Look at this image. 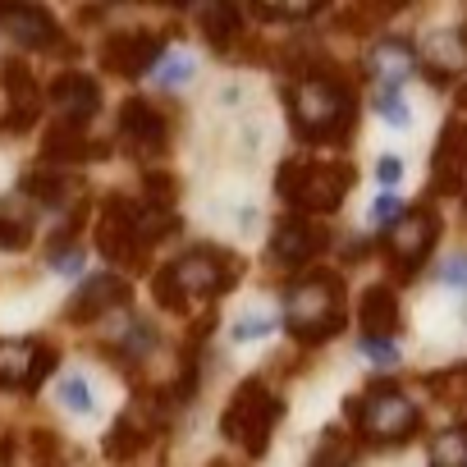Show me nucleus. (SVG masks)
<instances>
[{
  "label": "nucleus",
  "mask_w": 467,
  "mask_h": 467,
  "mask_svg": "<svg viewBox=\"0 0 467 467\" xmlns=\"http://www.w3.org/2000/svg\"><path fill=\"white\" fill-rule=\"evenodd\" d=\"M285 101H289L294 133H298L303 142H330V147H344V142L353 138V124H358V97H353L348 78H339L335 69H307L303 78L289 83Z\"/></svg>",
  "instance_id": "1"
},
{
  "label": "nucleus",
  "mask_w": 467,
  "mask_h": 467,
  "mask_svg": "<svg viewBox=\"0 0 467 467\" xmlns=\"http://www.w3.org/2000/svg\"><path fill=\"white\" fill-rule=\"evenodd\" d=\"M348 326V298H344V280L335 271H307L285 289V330L298 344H321L335 339Z\"/></svg>",
  "instance_id": "2"
},
{
  "label": "nucleus",
  "mask_w": 467,
  "mask_h": 467,
  "mask_svg": "<svg viewBox=\"0 0 467 467\" xmlns=\"http://www.w3.org/2000/svg\"><path fill=\"white\" fill-rule=\"evenodd\" d=\"M344 412H348V426L367 444H403V440H412L421 431L417 403L389 380H371L362 394H353L344 403Z\"/></svg>",
  "instance_id": "3"
},
{
  "label": "nucleus",
  "mask_w": 467,
  "mask_h": 467,
  "mask_svg": "<svg viewBox=\"0 0 467 467\" xmlns=\"http://www.w3.org/2000/svg\"><path fill=\"white\" fill-rule=\"evenodd\" d=\"M358 170L348 161H330V165H312L307 156H289L275 174V192L303 211V215H330L344 206L348 188H353Z\"/></svg>",
  "instance_id": "4"
},
{
  "label": "nucleus",
  "mask_w": 467,
  "mask_h": 467,
  "mask_svg": "<svg viewBox=\"0 0 467 467\" xmlns=\"http://www.w3.org/2000/svg\"><path fill=\"white\" fill-rule=\"evenodd\" d=\"M280 417H285V399L271 394V385L253 376V380H244L239 389H234V399H229V408L220 417V431H224V440H234L253 458H262Z\"/></svg>",
  "instance_id": "5"
},
{
  "label": "nucleus",
  "mask_w": 467,
  "mask_h": 467,
  "mask_svg": "<svg viewBox=\"0 0 467 467\" xmlns=\"http://www.w3.org/2000/svg\"><path fill=\"white\" fill-rule=\"evenodd\" d=\"M435 239H440V211H435L431 202L408 206V211L385 229V239H380L389 271H394L399 280H417L421 266H426V257H431V248H435Z\"/></svg>",
  "instance_id": "6"
},
{
  "label": "nucleus",
  "mask_w": 467,
  "mask_h": 467,
  "mask_svg": "<svg viewBox=\"0 0 467 467\" xmlns=\"http://www.w3.org/2000/svg\"><path fill=\"white\" fill-rule=\"evenodd\" d=\"M170 275H174L183 303L192 307L197 298L211 303V298L229 294L234 285H239V275H244V262L234 253H224V248H188L179 262H170Z\"/></svg>",
  "instance_id": "7"
},
{
  "label": "nucleus",
  "mask_w": 467,
  "mask_h": 467,
  "mask_svg": "<svg viewBox=\"0 0 467 467\" xmlns=\"http://www.w3.org/2000/svg\"><path fill=\"white\" fill-rule=\"evenodd\" d=\"M97 248L101 257L119 262V266H142L147 262V248L138 239V202L124 197V192H110L101 202V215H97Z\"/></svg>",
  "instance_id": "8"
},
{
  "label": "nucleus",
  "mask_w": 467,
  "mask_h": 467,
  "mask_svg": "<svg viewBox=\"0 0 467 467\" xmlns=\"http://www.w3.org/2000/svg\"><path fill=\"white\" fill-rule=\"evenodd\" d=\"M326 248H330V229H326L317 215L289 211V215H280L275 229H271V262L285 266V271H303V266L317 262Z\"/></svg>",
  "instance_id": "9"
},
{
  "label": "nucleus",
  "mask_w": 467,
  "mask_h": 467,
  "mask_svg": "<svg viewBox=\"0 0 467 467\" xmlns=\"http://www.w3.org/2000/svg\"><path fill=\"white\" fill-rule=\"evenodd\" d=\"M56 348L42 339H0V389H37L56 371Z\"/></svg>",
  "instance_id": "10"
},
{
  "label": "nucleus",
  "mask_w": 467,
  "mask_h": 467,
  "mask_svg": "<svg viewBox=\"0 0 467 467\" xmlns=\"http://www.w3.org/2000/svg\"><path fill=\"white\" fill-rule=\"evenodd\" d=\"M161 56H165V33H151V28H129L101 42V65L115 78H142L156 69Z\"/></svg>",
  "instance_id": "11"
},
{
  "label": "nucleus",
  "mask_w": 467,
  "mask_h": 467,
  "mask_svg": "<svg viewBox=\"0 0 467 467\" xmlns=\"http://www.w3.org/2000/svg\"><path fill=\"white\" fill-rule=\"evenodd\" d=\"M119 138H124V147H129L138 161H161L165 147H170V119H165L151 101L129 97V101L119 106Z\"/></svg>",
  "instance_id": "12"
},
{
  "label": "nucleus",
  "mask_w": 467,
  "mask_h": 467,
  "mask_svg": "<svg viewBox=\"0 0 467 467\" xmlns=\"http://www.w3.org/2000/svg\"><path fill=\"white\" fill-rule=\"evenodd\" d=\"M435 197H458L467 192V119L453 115L444 129H440V142H435V156H431V188Z\"/></svg>",
  "instance_id": "13"
},
{
  "label": "nucleus",
  "mask_w": 467,
  "mask_h": 467,
  "mask_svg": "<svg viewBox=\"0 0 467 467\" xmlns=\"http://www.w3.org/2000/svg\"><path fill=\"white\" fill-rule=\"evenodd\" d=\"M0 74H5V97H10L5 133H28L37 124V115H42V88H37L28 60H19V56H10Z\"/></svg>",
  "instance_id": "14"
},
{
  "label": "nucleus",
  "mask_w": 467,
  "mask_h": 467,
  "mask_svg": "<svg viewBox=\"0 0 467 467\" xmlns=\"http://www.w3.org/2000/svg\"><path fill=\"white\" fill-rule=\"evenodd\" d=\"M19 188L37 206H83V192H88V183L74 170H60V165H47V161L33 165V170H24Z\"/></svg>",
  "instance_id": "15"
},
{
  "label": "nucleus",
  "mask_w": 467,
  "mask_h": 467,
  "mask_svg": "<svg viewBox=\"0 0 467 467\" xmlns=\"http://www.w3.org/2000/svg\"><path fill=\"white\" fill-rule=\"evenodd\" d=\"M124 303H129V280H124V275H115V271H106V275H88V280H83V289L69 298L65 321L88 326V321H97V317H106V312L124 307Z\"/></svg>",
  "instance_id": "16"
},
{
  "label": "nucleus",
  "mask_w": 467,
  "mask_h": 467,
  "mask_svg": "<svg viewBox=\"0 0 467 467\" xmlns=\"http://www.w3.org/2000/svg\"><path fill=\"white\" fill-rule=\"evenodd\" d=\"M0 28H5L24 51H56L69 47L60 37V24L42 10V5H0Z\"/></svg>",
  "instance_id": "17"
},
{
  "label": "nucleus",
  "mask_w": 467,
  "mask_h": 467,
  "mask_svg": "<svg viewBox=\"0 0 467 467\" xmlns=\"http://www.w3.org/2000/svg\"><path fill=\"white\" fill-rule=\"evenodd\" d=\"M362 69H367V78H376V92H403L408 74L417 69V56L403 37H385V42L371 47Z\"/></svg>",
  "instance_id": "18"
},
{
  "label": "nucleus",
  "mask_w": 467,
  "mask_h": 467,
  "mask_svg": "<svg viewBox=\"0 0 467 467\" xmlns=\"http://www.w3.org/2000/svg\"><path fill=\"white\" fill-rule=\"evenodd\" d=\"M51 101H56V110H60L65 124H83L88 129V119L101 110V88H97V78L69 69V74H60L51 83Z\"/></svg>",
  "instance_id": "19"
},
{
  "label": "nucleus",
  "mask_w": 467,
  "mask_h": 467,
  "mask_svg": "<svg viewBox=\"0 0 467 467\" xmlns=\"http://www.w3.org/2000/svg\"><path fill=\"white\" fill-rule=\"evenodd\" d=\"M106 151H110V147H106V142H92L83 124H65V119H56L51 133H47V142H42V161H47V165H60V170L83 165V161L106 156Z\"/></svg>",
  "instance_id": "20"
},
{
  "label": "nucleus",
  "mask_w": 467,
  "mask_h": 467,
  "mask_svg": "<svg viewBox=\"0 0 467 467\" xmlns=\"http://www.w3.org/2000/svg\"><path fill=\"white\" fill-rule=\"evenodd\" d=\"M421 60H426V78L431 83H453L467 65V33L462 28H435L421 42Z\"/></svg>",
  "instance_id": "21"
},
{
  "label": "nucleus",
  "mask_w": 467,
  "mask_h": 467,
  "mask_svg": "<svg viewBox=\"0 0 467 467\" xmlns=\"http://www.w3.org/2000/svg\"><path fill=\"white\" fill-rule=\"evenodd\" d=\"M358 326H362V339H394V330H399V298H394L389 285H371L358 298Z\"/></svg>",
  "instance_id": "22"
},
{
  "label": "nucleus",
  "mask_w": 467,
  "mask_h": 467,
  "mask_svg": "<svg viewBox=\"0 0 467 467\" xmlns=\"http://www.w3.org/2000/svg\"><path fill=\"white\" fill-rule=\"evenodd\" d=\"M202 33H206V42H211L220 56L234 60V51H239V37H244V19H239V10H234V5H211V10H202Z\"/></svg>",
  "instance_id": "23"
},
{
  "label": "nucleus",
  "mask_w": 467,
  "mask_h": 467,
  "mask_svg": "<svg viewBox=\"0 0 467 467\" xmlns=\"http://www.w3.org/2000/svg\"><path fill=\"white\" fill-rule=\"evenodd\" d=\"M33 244V211L24 197H0V248L24 253Z\"/></svg>",
  "instance_id": "24"
},
{
  "label": "nucleus",
  "mask_w": 467,
  "mask_h": 467,
  "mask_svg": "<svg viewBox=\"0 0 467 467\" xmlns=\"http://www.w3.org/2000/svg\"><path fill=\"white\" fill-rule=\"evenodd\" d=\"M431 467H467V417L431 435Z\"/></svg>",
  "instance_id": "25"
},
{
  "label": "nucleus",
  "mask_w": 467,
  "mask_h": 467,
  "mask_svg": "<svg viewBox=\"0 0 467 467\" xmlns=\"http://www.w3.org/2000/svg\"><path fill=\"white\" fill-rule=\"evenodd\" d=\"M353 458H358V449H353L348 431H344V426H330V431L321 435V444H317L312 467H353Z\"/></svg>",
  "instance_id": "26"
},
{
  "label": "nucleus",
  "mask_w": 467,
  "mask_h": 467,
  "mask_svg": "<svg viewBox=\"0 0 467 467\" xmlns=\"http://www.w3.org/2000/svg\"><path fill=\"white\" fill-rule=\"evenodd\" d=\"M376 110H380V119L394 124V129H408V124H412V110H408L403 92H376Z\"/></svg>",
  "instance_id": "27"
},
{
  "label": "nucleus",
  "mask_w": 467,
  "mask_h": 467,
  "mask_svg": "<svg viewBox=\"0 0 467 467\" xmlns=\"http://www.w3.org/2000/svg\"><path fill=\"white\" fill-rule=\"evenodd\" d=\"M60 403H65L69 412H92V389H88V380H83V376H65V380H60Z\"/></svg>",
  "instance_id": "28"
},
{
  "label": "nucleus",
  "mask_w": 467,
  "mask_h": 467,
  "mask_svg": "<svg viewBox=\"0 0 467 467\" xmlns=\"http://www.w3.org/2000/svg\"><path fill=\"white\" fill-rule=\"evenodd\" d=\"M142 183H147V202H156V206H170V202H174V192H179L174 174H165V170H147V174H142Z\"/></svg>",
  "instance_id": "29"
},
{
  "label": "nucleus",
  "mask_w": 467,
  "mask_h": 467,
  "mask_svg": "<svg viewBox=\"0 0 467 467\" xmlns=\"http://www.w3.org/2000/svg\"><path fill=\"white\" fill-rule=\"evenodd\" d=\"M362 358L376 367H399V344L394 339H362Z\"/></svg>",
  "instance_id": "30"
},
{
  "label": "nucleus",
  "mask_w": 467,
  "mask_h": 467,
  "mask_svg": "<svg viewBox=\"0 0 467 467\" xmlns=\"http://www.w3.org/2000/svg\"><path fill=\"white\" fill-rule=\"evenodd\" d=\"M435 280H440V285H458V289H467V253L449 257V262L435 271Z\"/></svg>",
  "instance_id": "31"
},
{
  "label": "nucleus",
  "mask_w": 467,
  "mask_h": 467,
  "mask_svg": "<svg viewBox=\"0 0 467 467\" xmlns=\"http://www.w3.org/2000/svg\"><path fill=\"white\" fill-rule=\"evenodd\" d=\"M188 78H192V60H188V56H174V60L161 69V83H165V88H183Z\"/></svg>",
  "instance_id": "32"
},
{
  "label": "nucleus",
  "mask_w": 467,
  "mask_h": 467,
  "mask_svg": "<svg viewBox=\"0 0 467 467\" xmlns=\"http://www.w3.org/2000/svg\"><path fill=\"white\" fill-rule=\"evenodd\" d=\"M403 211H408V206H403L399 197H389V192H385V197H376V206H371V220H376V224H394Z\"/></svg>",
  "instance_id": "33"
},
{
  "label": "nucleus",
  "mask_w": 467,
  "mask_h": 467,
  "mask_svg": "<svg viewBox=\"0 0 467 467\" xmlns=\"http://www.w3.org/2000/svg\"><path fill=\"white\" fill-rule=\"evenodd\" d=\"M51 266L65 271V275H78L83 271V253L78 248H60V253H51Z\"/></svg>",
  "instance_id": "34"
},
{
  "label": "nucleus",
  "mask_w": 467,
  "mask_h": 467,
  "mask_svg": "<svg viewBox=\"0 0 467 467\" xmlns=\"http://www.w3.org/2000/svg\"><path fill=\"white\" fill-rule=\"evenodd\" d=\"M257 15H266V19H289V15H317V5H257Z\"/></svg>",
  "instance_id": "35"
},
{
  "label": "nucleus",
  "mask_w": 467,
  "mask_h": 467,
  "mask_svg": "<svg viewBox=\"0 0 467 467\" xmlns=\"http://www.w3.org/2000/svg\"><path fill=\"white\" fill-rule=\"evenodd\" d=\"M376 174H380V183H399V179H403V161H399V156H380Z\"/></svg>",
  "instance_id": "36"
},
{
  "label": "nucleus",
  "mask_w": 467,
  "mask_h": 467,
  "mask_svg": "<svg viewBox=\"0 0 467 467\" xmlns=\"http://www.w3.org/2000/svg\"><path fill=\"white\" fill-rule=\"evenodd\" d=\"M262 335H271V321H244L234 330V339H262Z\"/></svg>",
  "instance_id": "37"
},
{
  "label": "nucleus",
  "mask_w": 467,
  "mask_h": 467,
  "mask_svg": "<svg viewBox=\"0 0 467 467\" xmlns=\"http://www.w3.org/2000/svg\"><path fill=\"white\" fill-rule=\"evenodd\" d=\"M453 380H462V389H467V362H462V367H453Z\"/></svg>",
  "instance_id": "38"
},
{
  "label": "nucleus",
  "mask_w": 467,
  "mask_h": 467,
  "mask_svg": "<svg viewBox=\"0 0 467 467\" xmlns=\"http://www.w3.org/2000/svg\"><path fill=\"white\" fill-rule=\"evenodd\" d=\"M462 206H467V202H462Z\"/></svg>",
  "instance_id": "39"
}]
</instances>
